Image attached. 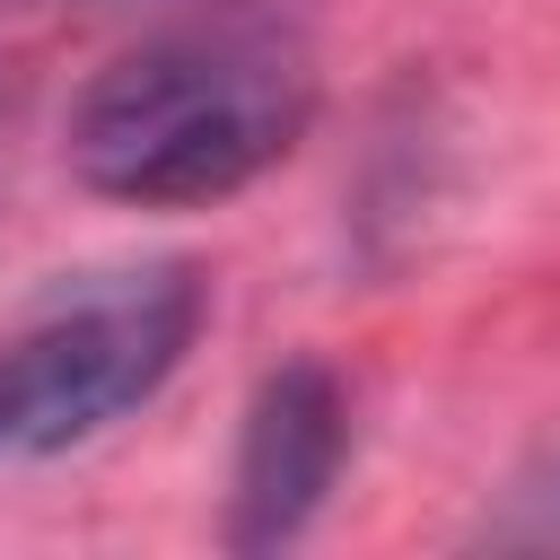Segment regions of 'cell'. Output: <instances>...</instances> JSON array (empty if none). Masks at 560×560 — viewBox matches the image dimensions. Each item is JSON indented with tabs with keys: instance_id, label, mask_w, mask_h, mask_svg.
<instances>
[{
	"instance_id": "1",
	"label": "cell",
	"mask_w": 560,
	"mask_h": 560,
	"mask_svg": "<svg viewBox=\"0 0 560 560\" xmlns=\"http://www.w3.org/2000/svg\"><path fill=\"white\" fill-rule=\"evenodd\" d=\"M315 114V79L280 35L184 26L114 52L70 105V175L131 210H201L271 175Z\"/></svg>"
},
{
	"instance_id": "2",
	"label": "cell",
	"mask_w": 560,
	"mask_h": 560,
	"mask_svg": "<svg viewBox=\"0 0 560 560\" xmlns=\"http://www.w3.org/2000/svg\"><path fill=\"white\" fill-rule=\"evenodd\" d=\"M210 289L192 262H114L52 280L0 332V472L61 464L149 411L201 341Z\"/></svg>"
},
{
	"instance_id": "3",
	"label": "cell",
	"mask_w": 560,
	"mask_h": 560,
	"mask_svg": "<svg viewBox=\"0 0 560 560\" xmlns=\"http://www.w3.org/2000/svg\"><path fill=\"white\" fill-rule=\"evenodd\" d=\"M350 464V394L324 359H280L236 429V472H228V551H289L332 481Z\"/></svg>"
}]
</instances>
